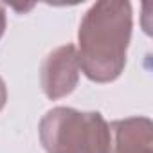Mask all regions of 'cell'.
I'll return each mask as SVG.
<instances>
[{
  "instance_id": "cell-1",
  "label": "cell",
  "mask_w": 153,
  "mask_h": 153,
  "mask_svg": "<svg viewBox=\"0 0 153 153\" xmlns=\"http://www.w3.org/2000/svg\"><path fill=\"white\" fill-rule=\"evenodd\" d=\"M131 6L124 0L96 2L83 16L78 31L79 68L96 83L117 79L126 65L131 38Z\"/></svg>"
},
{
  "instance_id": "cell-2",
  "label": "cell",
  "mask_w": 153,
  "mask_h": 153,
  "mask_svg": "<svg viewBox=\"0 0 153 153\" xmlns=\"http://www.w3.org/2000/svg\"><path fill=\"white\" fill-rule=\"evenodd\" d=\"M38 131L47 153H105L108 144V123L99 112L56 106L42 117Z\"/></svg>"
},
{
  "instance_id": "cell-3",
  "label": "cell",
  "mask_w": 153,
  "mask_h": 153,
  "mask_svg": "<svg viewBox=\"0 0 153 153\" xmlns=\"http://www.w3.org/2000/svg\"><path fill=\"white\" fill-rule=\"evenodd\" d=\"M42 88L52 101L74 92L79 81V59L72 43L54 49L42 65Z\"/></svg>"
},
{
  "instance_id": "cell-4",
  "label": "cell",
  "mask_w": 153,
  "mask_h": 153,
  "mask_svg": "<svg viewBox=\"0 0 153 153\" xmlns=\"http://www.w3.org/2000/svg\"><path fill=\"white\" fill-rule=\"evenodd\" d=\"M153 124L148 117H126L108 124L105 153H151Z\"/></svg>"
},
{
  "instance_id": "cell-5",
  "label": "cell",
  "mask_w": 153,
  "mask_h": 153,
  "mask_svg": "<svg viewBox=\"0 0 153 153\" xmlns=\"http://www.w3.org/2000/svg\"><path fill=\"white\" fill-rule=\"evenodd\" d=\"M6 101H7V88H6L4 79L0 78V110L6 106Z\"/></svg>"
},
{
  "instance_id": "cell-6",
  "label": "cell",
  "mask_w": 153,
  "mask_h": 153,
  "mask_svg": "<svg viewBox=\"0 0 153 153\" xmlns=\"http://www.w3.org/2000/svg\"><path fill=\"white\" fill-rule=\"evenodd\" d=\"M4 31H6V9H4L2 4H0V38H2Z\"/></svg>"
}]
</instances>
